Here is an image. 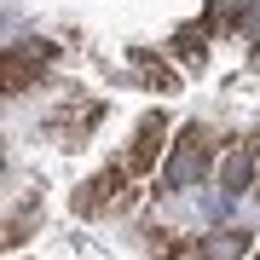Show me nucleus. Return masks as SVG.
<instances>
[{
  "instance_id": "obj_2",
  "label": "nucleus",
  "mask_w": 260,
  "mask_h": 260,
  "mask_svg": "<svg viewBox=\"0 0 260 260\" xmlns=\"http://www.w3.org/2000/svg\"><path fill=\"white\" fill-rule=\"evenodd\" d=\"M127 203H133V168L127 162L104 168V174L93 179V191L81 197V208H127Z\"/></svg>"
},
{
  "instance_id": "obj_5",
  "label": "nucleus",
  "mask_w": 260,
  "mask_h": 260,
  "mask_svg": "<svg viewBox=\"0 0 260 260\" xmlns=\"http://www.w3.org/2000/svg\"><path fill=\"white\" fill-rule=\"evenodd\" d=\"M249 249H254V237L243 232V225H225V232H214V237L197 243V260H243Z\"/></svg>"
},
{
  "instance_id": "obj_9",
  "label": "nucleus",
  "mask_w": 260,
  "mask_h": 260,
  "mask_svg": "<svg viewBox=\"0 0 260 260\" xmlns=\"http://www.w3.org/2000/svg\"><path fill=\"white\" fill-rule=\"evenodd\" d=\"M254 260H260V254H254Z\"/></svg>"
},
{
  "instance_id": "obj_1",
  "label": "nucleus",
  "mask_w": 260,
  "mask_h": 260,
  "mask_svg": "<svg viewBox=\"0 0 260 260\" xmlns=\"http://www.w3.org/2000/svg\"><path fill=\"white\" fill-rule=\"evenodd\" d=\"M208 156H214V139H208V127H179V145H174V156L162 162V185H191V179H203Z\"/></svg>"
},
{
  "instance_id": "obj_3",
  "label": "nucleus",
  "mask_w": 260,
  "mask_h": 260,
  "mask_svg": "<svg viewBox=\"0 0 260 260\" xmlns=\"http://www.w3.org/2000/svg\"><path fill=\"white\" fill-rule=\"evenodd\" d=\"M254 168H260V145H254V139H237L232 150H225V162H220V185H225V197L249 191V185H254Z\"/></svg>"
},
{
  "instance_id": "obj_4",
  "label": "nucleus",
  "mask_w": 260,
  "mask_h": 260,
  "mask_svg": "<svg viewBox=\"0 0 260 260\" xmlns=\"http://www.w3.org/2000/svg\"><path fill=\"white\" fill-rule=\"evenodd\" d=\"M162 145H168V116H145L139 121V139H133V150H127V168L133 174H150L156 156H162Z\"/></svg>"
},
{
  "instance_id": "obj_8",
  "label": "nucleus",
  "mask_w": 260,
  "mask_h": 260,
  "mask_svg": "<svg viewBox=\"0 0 260 260\" xmlns=\"http://www.w3.org/2000/svg\"><path fill=\"white\" fill-rule=\"evenodd\" d=\"M243 29H249V41H254V47H260V6L249 12V23H243Z\"/></svg>"
},
{
  "instance_id": "obj_7",
  "label": "nucleus",
  "mask_w": 260,
  "mask_h": 260,
  "mask_svg": "<svg viewBox=\"0 0 260 260\" xmlns=\"http://www.w3.org/2000/svg\"><path fill=\"white\" fill-rule=\"evenodd\" d=\"M174 47L185 52V58H197V52H203V29H179V41H174Z\"/></svg>"
},
{
  "instance_id": "obj_6",
  "label": "nucleus",
  "mask_w": 260,
  "mask_h": 260,
  "mask_svg": "<svg viewBox=\"0 0 260 260\" xmlns=\"http://www.w3.org/2000/svg\"><path fill=\"white\" fill-rule=\"evenodd\" d=\"M133 58H139V70H145V81H150V87H162V93H174V87H179V75L168 70V64H156L150 52H133Z\"/></svg>"
}]
</instances>
